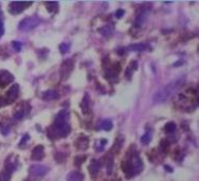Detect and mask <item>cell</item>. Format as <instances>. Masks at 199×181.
Instances as JSON below:
<instances>
[{
  "instance_id": "cell-18",
  "label": "cell",
  "mask_w": 199,
  "mask_h": 181,
  "mask_svg": "<svg viewBox=\"0 0 199 181\" xmlns=\"http://www.w3.org/2000/svg\"><path fill=\"white\" fill-rule=\"evenodd\" d=\"M150 141H152V132L150 131L144 132V135L141 137V143L144 144V145H147Z\"/></svg>"
},
{
  "instance_id": "cell-12",
  "label": "cell",
  "mask_w": 199,
  "mask_h": 181,
  "mask_svg": "<svg viewBox=\"0 0 199 181\" xmlns=\"http://www.w3.org/2000/svg\"><path fill=\"white\" fill-rule=\"evenodd\" d=\"M45 156V150L43 145H37L32 150V159L33 160H41Z\"/></svg>"
},
{
  "instance_id": "cell-14",
  "label": "cell",
  "mask_w": 199,
  "mask_h": 181,
  "mask_svg": "<svg viewBox=\"0 0 199 181\" xmlns=\"http://www.w3.org/2000/svg\"><path fill=\"white\" fill-rule=\"evenodd\" d=\"M84 176L80 173V172H70L67 175V181H83Z\"/></svg>"
},
{
  "instance_id": "cell-19",
  "label": "cell",
  "mask_w": 199,
  "mask_h": 181,
  "mask_svg": "<svg viewBox=\"0 0 199 181\" xmlns=\"http://www.w3.org/2000/svg\"><path fill=\"white\" fill-rule=\"evenodd\" d=\"M100 126H101V128L103 130H111V128L113 127V124L110 120H104Z\"/></svg>"
},
{
  "instance_id": "cell-5",
  "label": "cell",
  "mask_w": 199,
  "mask_h": 181,
  "mask_svg": "<svg viewBox=\"0 0 199 181\" xmlns=\"http://www.w3.org/2000/svg\"><path fill=\"white\" fill-rule=\"evenodd\" d=\"M39 24V18L37 16H29V17L24 18L22 19L21 21L19 22V26H18V29L20 31H24V32H28V31H31V30L35 29Z\"/></svg>"
},
{
  "instance_id": "cell-10",
  "label": "cell",
  "mask_w": 199,
  "mask_h": 181,
  "mask_svg": "<svg viewBox=\"0 0 199 181\" xmlns=\"http://www.w3.org/2000/svg\"><path fill=\"white\" fill-rule=\"evenodd\" d=\"M14 81V76L9 71H0V87H4Z\"/></svg>"
},
{
  "instance_id": "cell-13",
  "label": "cell",
  "mask_w": 199,
  "mask_h": 181,
  "mask_svg": "<svg viewBox=\"0 0 199 181\" xmlns=\"http://www.w3.org/2000/svg\"><path fill=\"white\" fill-rule=\"evenodd\" d=\"M100 168H101V163H100V161H98V160H92L91 163H90V165H89L90 175L94 177V176L100 172Z\"/></svg>"
},
{
  "instance_id": "cell-16",
  "label": "cell",
  "mask_w": 199,
  "mask_h": 181,
  "mask_svg": "<svg viewBox=\"0 0 199 181\" xmlns=\"http://www.w3.org/2000/svg\"><path fill=\"white\" fill-rule=\"evenodd\" d=\"M76 147H77L78 150H86L88 147V139L86 137L82 136L77 139V141H76Z\"/></svg>"
},
{
  "instance_id": "cell-26",
  "label": "cell",
  "mask_w": 199,
  "mask_h": 181,
  "mask_svg": "<svg viewBox=\"0 0 199 181\" xmlns=\"http://www.w3.org/2000/svg\"><path fill=\"white\" fill-rule=\"evenodd\" d=\"M175 129H176V125H175V123H173V122H170V123H167V124L165 125V130H166V132H173V131H175Z\"/></svg>"
},
{
  "instance_id": "cell-15",
  "label": "cell",
  "mask_w": 199,
  "mask_h": 181,
  "mask_svg": "<svg viewBox=\"0 0 199 181\" xmlns=\"http://www.w3.org/2000/svg\"><path fill=\"white\" fill-rule=\"evenodd\" d=\"M41 98L46 101H52V100H55V98H58V94H57V92L54 90H48L43 93Z\"/></svg>"
},
{
  "instance_id": "cell-7",
  "label": "cell",
  "mask_w": 199,
  "mask_h": 181,
  "mask_svg": "<svg viewBox=\"0 0 199 181\" xmlns=\"http://www.w3.org/2000/svg\"><path fill=\"white\" fill-rule=\"evenodd\" d=\"M32 2H11L9 11L11 14H19L25 9V6H31Z\"/></svg>"
},
{
  "instance_id": "cell-11",
  "label": "cell",
  "mask_w": 199,
  "mask_h": 181,
  "mask_svg": "<svg viewBox=\"0 0 199 181\" xmlns=\"http://www.w3.org/2000/svg\"><path fill=\"white\" fill-rule=\"evenodd\" d=\"M148 15H149V10H148V9H144V10L141 11V12L137 15V17H136L135 26L136 27L143 26V24H144V22L147 20V17H148Z\"/></svg>"
},
{
  "instance_id": "cell-6",
  "label": "cell",
  "mask_w": 199,
  "mask_h": 181,
  "mask_svg": "<svg viewBox=\"0 0 199 181\" xmlns=\"http://www.w3.org/2000/svg\"><path fill=\"white\" fill-rule=\"evenodd\" d=\"M73 66H74V61L71 58H68L62 63L61 68V75L62 79H67L70 75V73L73 70Z\"/></svg>"
},
{
  "instance_id": "cell-8",
  "label": "cell",
  "mask_w": 199,
  "mask_h": 181,
  "mask_svg": "<svg viewBox=\"0 0 199 181\" xmlns=\"http://www.w3.org/2000/svg\"><path fill=\"white\" fill-rule=\"evenodd\" d=\"M47 172L48 167L45 165H41V164H33V165L30 166V174L33 176H36V177L43 176Z\"/></svg>"
},
{
  "instance_id": "cell-21",
  "label": "cell",
  "mask_w": 199,
  "mask_h": 181,
  "mask_svg": "<svg viewBox=\"0 0 199 181\" xmlns=\"http://www.w3.org/2000/svg\"><path fill=\"white\" fill-rule=\"evenodd\" d=\"M106 172H107L108 175L112 173V169H113V159L112 157H109L107 159V162H106Z\"/></svg>"
},
{
  "instance_id": "cell-25",
  "label": "cell",
  "mask_w": 199,
  "mask_h": 181,
  "mask_svg": "<svg viewBox=\"0 0 199 181\" xmlns=\"http://www.w3.org/2000/svg\"><path fill=\"white\" fill-rule=\"evenodd\" d=\"M69 50H70V43L69 42H64L59 46V51H61L62 53H67Z\"/></svg>"
},
{
  "instance_id": "cell-23",
  "label": "cell",
  "mask_w": 199,
  "mask_h": 181,
  "mask_svg": "<svg viewBox=\"0 0 199 181\" xmlns=\"http://www.w3.org/2000/svg\"><path fill=\"white\" fill-rule=\"evenodd\" d=\"M100 32H101L103 36H109L112 32V28L110 26H105L104 28L100 29Z\"/></svg>"
},
{
  "instance_id": "cell-27",
  "label": "cell",
  "mask_w": 199,
  "mask_h": 181,
  "mask_svg": "<svg viewBox=\"0 0 199 181\" xmlns=\"http://www.w3.org/2000/svg\"><path fill=\"white\" fill-rule=\"evenodd\" d=\"M9 131H10V126L9 125H1V132L3 135H8Z\"/></svg>"
},
{
  "instance_id": "cell-22",
  "label": "cell",
  "mask_w": 199,
  "mask_h": 181,
  "mask_svg": "<svg viewBox=\"0 0 199 181\" xmlns=\"http://www.w3.org/2000/svg\"><path fill=\"white\" fill-rule=\"evenodd\" d=\"M11 178V172L8 169H4L3 172L0 173V181H10Z\"/></svg>"
},
{
  "instance_id": "cell-3",
  "label": "cell",
  "mask_w": 199,
  "mask_h": 181,
  "mask_svg": "<svg viewBox=\"0 0 199 181\" xmlns=\"http://www.w3.org/2000/svg\"><path fill=\"white\" fill-rule=\"evenodd\" d=\"M122 166H123V172L126 173L127 176H133L142 171L143 163L138 155H133L129 157L128 160L123 162Z\"/></svg>"
},
{
  "instance_id": "cell-4",
  "label": "cell",
  "mask_w": 199,
  "mask_h": 181,
  "mask_svg": "<svg viewBox=\"0 0 199 181\" xmlns=\"http://www.w3.org/2000/svg\"><path fill=\"white\" fill-rule=\"evenodd\" d=\"M18 94H19V85L14 84L11 86V88L8 90V92L6 93V95L2 98H0V107L9 105L11 103H13L14 101L17 98Z\"/></svg>"
},
{
  "instance_id": "cell-30",
  "label": "cell",
  "mask_w": 199,
  "mask_h": 181,
  "mask_svg": "<svg viewBox=\"0 0 199 181\" xmlns=\"http://www.w3.org/2000/svg\"><path fill=\"white\" fill-rule=\"evenodd\" d=\"M3 34V22H2V19L0 18V37Z\"/></svg>"
},
{
  "instance_id": "cell-9",
  "label": "cell",
  "mask_w": 199,
  "mask_h": 181,
  "mask_svg": "<svg viewBox=\"0 0 199 181\" xmlns=\"http://www.w3.org/2000/svg\"><path fill=\"white\" fill-rule=\"evenodd\" d=\"M28 108H29V106H28V104H25V103H21V104L18 105V107L16 108V110L14 111V113H13L14 119L17 121L22 120V119L24 118Z\"/></svg>"
},
{
  "instance_id": "cell-29",
  "label": "cell",
  "mask_w": 199,
  "mask_h": 181,
  "mask_svg": "<svg viewBox=\"0 0 199 181\" xmlns=\"http://www.w3.org/2000/svg\"><path fill=\"white\" fill-rule=\"evenodd\" d=\"M28 140H29V136H28V135H24V137L21 139V141H20V143H19V147H24Z\"/></svg>"
},
{
  "instance_id": "cell-1",
  "label": "cell",
  "mask_w": 199,
  "mask_h": 181,
  "mask_svg": "<svg viewBox=\"0 0 199 181\" xmlns=\"http://www.w3.org/2000/svg\"><path fill=\"white\" fill-rule=\"evenodd\" d=\"M70 132V125H69V113L67 110H62L57 113L55 121L50 126L48 130V135L52 139L65 138Z\"/></svg>"
},
{
  "instance_id": "cell-20",
  "label": "cell",
  "mask_w": 199,
  "mask_h": 181,
  "mask_svg": "<svg viewBox=\"0 0 199 181\" xmlns=\"http://www.w3.org/2000/svg\"><path fill=\"white\" fill-rule=\"evenodd\" d=\"M45 6H47V10L49 12H54L57 10V6H58V2H45Z\"/></svg>"
},
{
  "instance_id": "cell-31",
  "label": "cell",
  "mask_w": 199,
  "mask_h": 181,
  "mask_svg": "<svg viewBox=\"0 0 199 181\" xmlns=\"http://www.w3.org/2000/svg\"><path fill=\"white\" fill-rule=\"evenodd\" d=\"M115 15H117V17H118V18H120L122 15H124V11H123V10H119L117 13H115Z\"/></svg>"
},
{
  "instance_id": "cell-28",
  "label": "cell",
  "mask_w": 199,
  "mask_h": 181,
  "mask_svg": "<svg viewBox=\"0 0 199 181\" xmlns=\"http://www.w3.org/2000/svg\"><path fill=\"white\" fill-rule=\"evenodd\" d=\"M21 42H13V47H14V49L16 50L17 52H19L20 50H21Z\"/></svg>"
},
{
  "instance_id": "cell-2",
  "label": "cell",
  "mask_w": 199,
  "mask_h": 181,
  "mask_svg": "<svg viewBox=\"0 0 199 181\" xmlns=\"http://www.w3.org/2000/svg\"><path fill=\"white\" fill-rule=\"evenodd\" d=\"M184 81H186V77L179 76L176 79H173L172 82L164 85L163 87H161L158 91H156V93L152 97L154 103H164L166 100H168L181 88V86L184 84Z\"/></svg>"
},
{
  "instance_id": "cell-32",
  "label": "cell",
  "mask_w": 199,
  "mask_h": 181,
  "mask_svg": "<svg viewBox=\"0 0 199 181\" xmlns=\"http://www.w3.org/2000/svg\"><path fill=\"white\" fill-rule=\"evenodd\" d=\"M25 181H30V180H25Z\"/></svg>"
},
{
  "instance_id": "cell-17",
  "label": "cell",
  "mask_w": 199,
  "mask_h": 181,
  "mask_svg": "<svg viewBox=\"0 0 199 181\" xmlns=\"http://www.w3.org/2000/svg\"><path fill=\"white\" fill-rule=\"evenodd\" d=\"M145 49H146V45L145 43H135V45H131L127 48V50L131 52H141L144 51Z\"/></svg>"
},
{
  "instance_id": "cell-24",
  "label": "cell",
  "mask_w": 199,
  "mask_h": 181,
  "mask_svg": "<svg viewBox=\"0 0 199 181\" xmlns=\"http://www.w3.org/2000/svg\"><path fill=\"white\" fill-rule=\"evenodd\" d=\"M81 106H82V109H83V112L84 113H88V110H89V107H88V97L87 95H85L84 100H83L82 104H81Z\"/></svg>"
}]
</instances>
